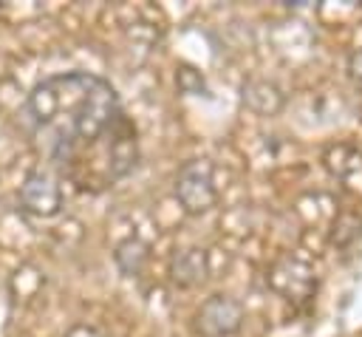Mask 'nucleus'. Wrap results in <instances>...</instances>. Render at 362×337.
<instances>
[{
  "label": "nucleus",
  "mask_w": 362,
  "mask_h": 337,
  "mask_svg": "<svg viewBox=\"0 0 362 337\" xmlns=\"http://www.w3.org/2000/svg\"><path fill=\"white\" fill-rule=\"evenodd\" d=\"M40 156L79 190H105L139 161L136 125L116 88L90 71L40 79L17 110Z\"/></svg>",
  "instance_id": "f257e3e1"
},
{
  "label": "nucleus",
  "mask_w": 362,
  "mask_h": 337,
  "mask_svg": "<svg viewBox=\"0 0 362 337\" xmlns=\"http://www.w3.org/2000/svg\"><path fill=\"white\" fill-rule=\"evenodd\" d=\"M175 198L192 215L206 212L215 204L212 167L206 161H189V164H184L178 170V178H175Z\"/></svg>",
  "instance_id": "7ed1b4c3"
},
{
  "label": "nucleus",
  "mask_w": 362,
  "mask_h": 337,
  "mask_svg": "<svg viewBox=\"0 0 362 337\" xmlns=\"http://www.w3.org/2000/svg\"><path fill=\"white\" fill-rule=\"evenodd\" d=\"M20 210L25 215H34V218H54L59 215L62 210V184L57 178L54 170L48 167H34L25 173L23 184H20Z\"/></svg>",
  "instance_id": "f03ea898"
},
{
  "label": "nucleus",
  "mask_w": 362,
  "mask_h": 337,
  "mask_svg": "<svg viewBox=\"0 0 362 337\" xmlns=\"http://www.w3.org/2000/svg\"><path fill=\"white\" fill-rule=\"evenodd\" d=\"M170 275L178 286H195L206 278V255L204 249H181L170 263Z\"/></svg>",
  "instance_id": "39448f33"
},
{
  "label": "nucleus",
  "mask_w": 362,
  "mask_h": 337,
  "mask_svg": "<svg viewBox=\"0 0 362 337\" xmlns=\"http://www.w3.org/2000/svg\"><path fill=\"white\" fill-rule=\"evenodd\" d=\"M144 261H147V244L139 238H130L116 249V263L124 275H139Z\"/></svg>",
  "instance_id": "423d86ee"
},
{
  "label": "nucleus",
  "mask_w": 362,
  "mask_h": 337,
  "mask_svg": "<svg viewBox=\"0 0 362 337\" xmlns=\"http://www.w3.org/2000/svg\"><path fill=\"white\" fill-rule=\"evenodd\" d=\"M240 320H243L240 303L232 300L229 295H215L201 306L195 317V329L204 337H226L240 329Z\"/></svg>",
  "instance_id": "20e7f679"
},
{
  "label": "nucleus",
  "mask_w": 362,
  "mask_h": 337,
  "mask_svg": "<svg viewBox=\"0 0 362 337\" xmlns=\"http://www.w3.org/2000/svg\"><path fill=\"white\" fill-rule=\"evenodd\" d=\"M65 337H102L93 326H85V323H79V326H71L68 331H65Z\"/></svg>",
  "instance_id": "0eeeda50"
}]
</instances>
